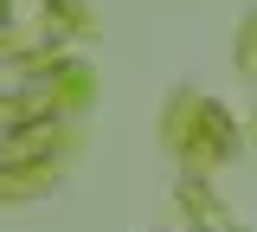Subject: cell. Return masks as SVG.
<instances>
[{"instance_id": "obj_1", "label": "cell", "mask_w": 257, "mask_h": 232, "mask_svg": "<svg viewBox=\"0 0 257 232\" xmlns=\"http://www.w3.org/2000/svg\"><path fill=\"white\" fill-rule=\"evenodd\" d=\"M238 65L257 78V13H251V26H244V52H238Z\"/></svg>"}]
</instances>
